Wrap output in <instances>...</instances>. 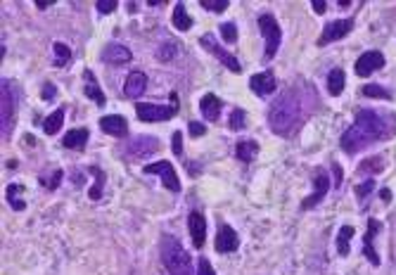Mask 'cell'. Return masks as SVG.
<instances>
[{
	"label": "cell",
	"mask_w": 396,
	"mask_h": 275,
	"mask_svg": "<svg viewBox=\"0 0 396 275\" xmlns=\"http://www.w3.org/2000/svg\"><path fill=\"white\" fill-rule=\"evenodd\" d=\"M100 128H102L107 135H114V138H123L126 133H128V124H126V119L119 117V114L102 117V119H100Z\"/></svg>",
	"instance_id": "ac0fdd59"
},
{
	"label": "cell",
	"mask_w": 396,
	"mask_h": 275,
	"mask_svg": "<svg viewBox=\"0 0 396 275\" xmlns=\"http://www.w3.org/2000/svg\"><path fill=\"white\" fill-rule=\"evenodd\" d=\"M102 60L107 64H128L133 60V52L121 43H107L102 50Z\"/></svg>",
	"instance_id": "4fadbf2b"
},
{
	"label": "cell",
	"mask_w": 396,
	"mask_h": 275,
	"mask_svg": "<svg viewBox=\"0 0 396 275\" xmlns=\"http://www.w3.org/2000/svg\"><path fill=\"white\" fill-rule=\"evenodd\" d=\"M354 29V19H335V21H328L325 29H323V36L318 38V45H328V43H335L339 38L349 34Z\"/></svg>",
	"instance_id": "9c48e42d"
},
{
	"label": "cell",
	"mask_w": 396,
	"mask_h": 275,
	"mask_svg": "<svg viewBox=\"0 0 396 275\" xmlns=\"http://www.w3.org/2000/svg\"><path fill=\"white\" fill-rule=\"evenodd\" d=\"M41 97L43 100H52V97H55V86H52V83H45L41 90Z\"/></svg>",
	"instance_id": "7bdbcfd3"
},
{
	"label": "cell",
	"mask_w": 396,
	"mask_h": 275,
	"mask_svg": "<svg viewBox=\"0 0 396 275\" xmlns=\"http://www.w3.org/2000/svg\"><path fill=\"white\" fill-rule=\"evenodd\" d=\"M344 83H347V78H344V71H341L339 67L332 69V71L328 74V93L332 97H337L341 90H344Z\"/></svg>",
	"instance_id": "d4e9b609"
},
{
	"label": "cell",
	"mask_w": 396,
	"mask_h": 275,
	"mask_svg": "<svg viewBox=\"0 0 396 275\" xmlns=\"http://www.w3.org/2000/svg\"><path fill=\"white\" fill-rule=\"evenodd\" d=\"M145 88H147V76L143 71H130L128 78H126V86H123L126 97L136 100V97H140L145 93Z\"/></svg>",
	"instance_id": "d6986e66"
},
{
	"label": "cell",
	"mask_w": 396,
	"mask_h": 275,
	"mask_svg": "<svg viewBox=\"0 0 396 275\" xmlns=\"http://www.w3.org/2000/svg\"><path fill=\"white\" fill-rule=\"evenodd\" d=\"M159 150V140L157 138H150V135H140V138H136V140H130V145H128V157H138V159H143V157H150V154H154V152Z\"/></svg>",
	"instance_id": "7c38bea8"
},
{
	"label": "cell",
	"mask_w": 396,
	"mask_h": 275,
	"mask_svg": "<svg viewBox=\"0 0 396 275\" xmlns=\"http://www.w3.org/2000/svg\"><path fill=\"white\" fill-rule=\"evenodd\" d=\"M361 93L365 97H377V100H391V93L382 86H375V83H368V86H363Z\"/></svg>",
	"instance_id": "f546056e"
},
{
	"label": "cell",
	"mask_w": 396,
	"mask_h": 275,
	"mask_svg": "<svg viewBox=\"0 0 396 275\" xmlns=\"http://www.w3.org/2000/svg\"><path fill=\"white\" fill-rule=\"evenodd\" d=\"M325 7H328V5H325L323 0H313V10H315L318 14H323V12H325Z\"/></svg>",
	"instance_id": "ee69618b"
},
{
	"label": "cell",
	"mask_w": 396,
	"mask_h": 275,
	"mask_svg": "<svg viewBox=\"0 0 396 275\" xmlns=\"http://www.w3.org/2000/svg\"><path fill=\"white\" fill-rule=\"evenodd\" d=\"M221 36H223V41H226V43H235V41H237V29H235V24H230V21L221 24Z\"/></svg>",
	"instance_id": "e575fe53"
},
{
	"label": "cell",
	"mask_w": 396,
	"mask_h": 275,
	"mask_svg": "<svg viewBox=\"0 0 396 275\" xmlns=\"http://www.w3.org/2000/svg\"><path fill=\"white\" fill-rule=\"evenodd\" d=\"M88 128H74V131H69L67 135L62 138V145L69 147V150H83V145L88 143Z\"/></svg>",
	"instance_id": "7402d4cb"
},
{
	"label": "cell",
	"mask_w": 396,
	"mask_h": 275,
	"mask_svg": "<svg viewBox=\"0 0 396 275\" xmlns=\"http://www.w3.org/2000/svg\"><path fill=\"white\" fill-rule=\"evenodd\" d=\"M95 7H97V12L100 14H112L116 10V0H100Z\"/></svg>",
	"instance_id": "f35d334b"
},
{
	"label": "cell",
	"mask_w": 396,
	"mask_h": 275,
	"mask_svg": "<svg viewBox=\"0 0 396 275\" xmlns=\"http://www.w3.org/2000/svg\"><path fill=\"white\" fill-rule=\"evenodd\" d=\"M188 228H190V237H192V244L197 249L204 247V240H206V223H204V216L199 211H192L188 216Z\"/></svg>",
	"instance_id": "9a60e30c"
},
{
	"label": "cell",
	"mask_w": 396,
	"mask_h": 275,
	"mask_svg": "<svg viewBox=\"0 0 396 275\" xmlns=\"http://www.w3.org/2000/svg\"><path fill=\"white\" fill-rule=\"evenodd\" d=\"M259 29L261 34H263V41H266V60H271V57H275V52H278V48H280V41H282V31H280V24H278V19H275L273 14H259Z\"/></svg>",
	"instance_id": "5b68a950"
},
{
	"label": "cell",
	"mask_w": 396,
	"mask_h": 275,
	"mask_svg": "<svg viewBox=\"0 0 396 275\" xmlns=\"http://www.w3.org/2000/svg\"><path fill=\"white\" fill-rule=\"evenodd\" d=\"M204 10H214V12H223L228 7V0H202Z\"/></svg>",
	"instance_id": "d590c367"
},
{
	"label": "cell",
	"mask_w": 396,
	"mask_h": 275,
	"mask_svg": "<svg viewBox=\"0 0 396 275\" xmlns=\"http://www.w3.org/2000/svg\"><path fill=\"white\" fill-rule=\"evenodd\" d=\"M328 187H330L328 171H325V169H318L313 176V195L301 202V209L306 211V209H313L315 204H321V202L325 200V195H328Z\"/></svg>",
	"instance_id": "ba28073f"
},
{
	"label": "cell",
	"mask_w": 396,
	"mask_h": 275,
	"mask_svg": "<svg viewBox=\"0 0 396 275\" xmlns=\"http://www.w3.org/2000/svg\"><path fill=\"white\" fill-rule=\"evenodd\" d=\"M171 150H173V154H176V157H180V154H183V135H180V133H173V138H171Z\"/></svg>",
	"instance_id": "74e56055"
},
{
	"label": "cell",
	"mask_w": 396,
	"mask_h": 275,
	"mask_svg": "<svg viewBox=\"0 0 396 275\" xmlns=\"http://www.w3.org/2000/svg\"><path fill=\"white\" fill-rule=\"evenodd\" d=\"M199 109H202V117L206 121H216L221 117V100L214 93H206L202 100H199Z\"/></svg>",
	"instance_id": "ffe728a7"
},
{
	"label": "cell",
	"mask_w": 396,
	"mask_h": 275,
	"mask_svg": "<svg viewBox=\"0 0 396 275\" xmlns=\"http://www.w3.org/2000/svg\"><path fill=\"white\" fill-rule=\"evenodd\" d=\"M62 124H64V109H57L43 121V128H45L48 135H55V133L62 128Z\"/></svg>",
	"instance_id": "4316f807"
},
{
	"label": "cell",
	"mask_w": 396,
	"mask_h": 275,
	"mask_svg": "<svg viewBox=\"0 0 396 275\" xmlns=\"http://www.w3.org/2000/svg\"><path fill=\"white\" fill-rule=\"evenodd\" d=\"M351 237H354V226H341L339 235H337V252H339V256L349 254V240Z\"/></svg>",
	"instance_id": "83f0119b"
},
{
	"label": "cell",
	"mask_w": 396,
	"mask_h": 275,
	"mask_svg": "<svg viewBox=\"0 0 396 275\" xmlns=\"http://www.w3.org/2000/svg\"><path fill=\"white\" fill-rule=\"evenodd\" d=\"M301 119H304V107L292 90L275 97V102L268 109V124L275 135H289L301 124Z\"/></svg>",
	"instance_id": "7a4b0ae2"
},
{
	"label": "cell",
	"mask_w": 396,
	"mask_h": 275,
	"mask_svg": "<svg viewBox=\"0 0 396 275\" xmlns=\"http://www.w3.org/2000/svg\"><path fill=\"white\" fill-rule=\"evenodd\" d=\"M377 233H380V221L368 218V233H365V240H363V254H365V259H368L373 266L380 263V254L375 252V242H373Z\"/></svg>",
	"instance_id": "5bb4252c"
},
{
	"label": "cell",
	"mask_w": 396,
	"mask_h": 275,
	"mask_svg": "<svg viewBox=\"0 0 396 275\" xmlns=\"http://www.w3.org/2000/svg\"><path fill=\"white\" fill-rule=\"evenodd\" d=\"M60 180H62V171H55L50 180H41V185H48L50 190H55V187L60 185Z\"/></svg>",
	"instance_id": "60d3db41"
},
{
	"label": "cell",
	"mask_w": 396,
	"mask_h": 275,
	"mask_svg": "<svg viewBox=\"0 0 396 275\" xmlns=\"http://www.w3.org/2000/svg\"><path fill=\"white\" fill-rule=\"evenodd\" d=\"M21 193H24V185H21V183H10V185L5 187V200H7V204L12 206L14 211H21V209H27V202H24V197H19Z\"/></svg>",
	"instance_id": "603a6c76"
},
{
	"label": "cell",
	"mask_w": 396,
	"mask_h": 275,
	"mask_svg": "<svg viewBox=\"0 0 396 275\" xmlns=\"http://www.w3.org/2000/svg\"><path fill=\"white\" fill-rule=\"evenodd\" d=\"M52 50H55V64L57 67H64V64L71 60V50H69V45H64V43L57 41Z\"/></svg>",
	"instance_id": "d6a6232c"
},
{
	"label": "cell",
	"mask_w": 396,
	"mask_h": 275,
	"mask_svg": "<svg viewBox=\"0 0 396 275\" xmlns=\"http://www.w3.org/2000/svg\"><path fill=\"white\" fill-rule=\"evenodd\" d=\"M384 169V159L382 157H370V159H365L361 166H358V171H370V173H380Z\"/></svg>",
	"instance_id": "836d02e7"
},
{
	"label": "cell",
	"mask_w": 396,
	"mask_h": 275,
	"mask_svg": "<svg viewBox=\"0 0 396 275\" xmlns=\"http://www.w3.org/2000/svg\"><path fill=\"white\" fill-rule=\"evenodd\" d=\"M249 88H252L259 97L271 95V93L275 90V76L271 74V71H261V74H254L252 78H249Z\"/></svg>",
	"instance_id": "e0dca14e"
},
{
	"label": "cell",
	"mask_w": 396,
	"mask_h": 275,
	"mask_svg": "<svg viewBox=\"0 0 396 275\" xmlns=\"http://www.w3.org/2000/svg\"><path fill=\"white\" fill-rule=\"evenodd\" d=\"M382 67H384V55L380 50H368V52H363V55L356 60V74L358 76H368Z\"/></svg>",
	"instance_id": "8fae6325"
},
{
	"label": "cell",
	"mask_w": 396,
	"mask_h": 275,
	"mask_svg": "<svg viewBox=\"0 0 396 275\" xmlns=\"http://www.w3.org/2000/svg\"><path fill=\"white\" fill-rule=\"evenodd\" d=\"M237 244H240L237 233H235L230 226H221L219 235H216V252H221V254H230V252L237 249Z\"/></svg>",
	"instance_id": "2e32d148"
},
{
	"label": "cell",
	"mask_w": 396,
	"mask_h": 275,
	"mask_svg": "<svg viewBox=\"0 0 396 275\" xmlns=\"http://www.w3.org/2000/svg\"><path fill=\"white\" fill-rule=\"evenodd\" d=\"M332 171H335V180H337V185L341 183V169L337 164H332Z\"/></svg>",
	"instance_id": "f6af8a7d"
},
{
	"label": "cell",
	"mask_w": 396,
	"mask_h": 275,
	"mask_svg": "<svg viewBox=\"0 0 396 275\" xmlns=\"http://www.w3.org/2000/svg\"><path fill=\"white\" fill-rule=\"evenodd\" d=\"M17 104H19V88L10 78H3L0 83V131L3 138H10L17 117Z\"/></svg>",
	"instance_id": "277c9868"
},
{
	"label": "cell",
	"mask_w": 396,
	"mask_h": 275,
	"mask_svg": "<svg viewBox=\"0 0 396 275\" xmlns=\"http://www.w3.org/2000/svg\"><path fill=\"white\" fill-rule=\"evenodd\" d=\"M256 154H259V143H254V140H240L235 145V157L240 161H245V164H249Z\"/></svg>",
	"instance_id": "cb8c5ba5"
},
{
	"label": "cell",
	"mask_w": 396,
	"mask_h": 275,
	"mask_svg": "<svg viewBox=\"0 0 396 275\" xmlns=\"http://www.w3.org/2000/svg\"><path fill=\"white\" fill-rule=\"evenodd\" d=\"M199 43H202V45H204V48L209 50V52H212V55L216 57V60H219L221 64H226V67L230 69L232 74H240V71H242V64H240L237 60H235V57H232L226 48H221V45L216 43V38H214L212 34L202 36V38H199Z\"/></svg>",
	"instance_id": "52a82bcc"
},
{
	"label": "cell",
	"mask_w": 396,
	"mask_h": 275,
	"mask_svg": "<svg viewBox=\"0 0 396 275\" xmlns=\"http://www.w3.org/2000/svg\"><path fill=\"white\" fill-rule=\"evenodd\" d=\"M90 173L95 176V185L90 187V193H88V197L93 202H97L100 197H102V185H104V173L97 169V166H90Z\"/></svg>",
	"instance_id": "f1b7e54d"
},
{
	"label": "cell",
	"mask_w": 396,
	"mask_h": 275,
	"mask_svg": "<svg viewBox=\"0 0 396 275\" xmlns=\"http://www.w3.org/2000/svg\"><path fill=\"white\" fill-rule=\"evenodd\" d=\"M176 52H178L176 41H166V43H162V45H159L157 60H159V62H171V60L176 57Z\"/></svg>",
	"instance_id": "4dcf8cb0"
},
{
	"label": "cell",
	"mask_w": 396,
	"mask_h": 275,
	"mask_svg": "<svg viewBox=\"0 0 396 275\" xmlns=\"http://www.w3.org/2000/svg\"><path fill=\"white\" fill-rule=\"evenodd\" d=\"M173 26L178 29V31H190L192 29V17L188 12H185V5L183 3H178L176 5V10H173Z\"/></svg>",
	"instance_id": "484cf974"
},
{
	"label": "cell",
	"mask_w": 396,
	"mask_h": 275,
	"mask_svg": "<svg viewBox=\"0 0 396 275\" xmlns=\"http://www.w3.org/2000/svg\"><path fill=\"white\" fill-rule=\"evenodd\" d=\"M197 275H216V273H214V268H212V263H209V259H199Z\"/></svg>",
	"instance_id": "ab89813d"
},
{
	"label": "cell",
	"mask_w": 396,
	"mask_h": 275,
	"mask_svg": "<svg viewBox=\"0 0 396 275\" xmlns=\"http://www.w3.org/2000/svg\"><path fill=\"white\" fill-rule=\"evenodd\" d=\"M145 173H157L159 178L164 180L166 190H171V193H178V190H180V180H178L176 169H173L171 161H157V164L145 166Z\"/></svg>",
	"instance_id": "30bf717a"
},
{
	"label": "cell",
	"mask_w": 396,
	"mask_h": 275,
	"mask_svg": "<svg viewBox=\"0 0 396 275\" xmlns=\"http://www.w3.org/2000/svg\"><path fill=\"white\" fill-rule=\"evenodd\" d=\"M162 261H164L166 270L171 275H195V266H192V259L190 254L185 252V247L176 237H162Z\"/></svg>",
	"instance_id": "3957f363"
},
{
	"label": "cell",
	"mask_w": 396,
	"mask_h": 275,
	"mask_svg": "<svg viewBox=\"0 0 396 275\" xmlns=\"http://www.w3.org/2000/svg\"><path fill=\"white\" fill-rule=\"evenodd\" d=\"M228 126H230V131H242V128L247 126V112H245V109H240V107H235V109L230 112Z\"/></svg>",
	"instance_id": "1f68e13d"
},
{
	"label": "cell",
	"mask_w": 396,
	"mask_h": 275,
	"mask_svg": "<svg viewBox=\"0 0 396 275\" xmlns=\"http://www.w3.org/2000/svg\"><path fill=\"white\" fill-rule=\"evenodd\" d=\"M136 114L145 124H154V121H169L178 114V104H150V102H138Z\"/></svg>",
	"instance_id": "8992f818"
},
{
	"label": "cell",
	"mask_w": 396,
	"mask_h": 275,
	"mask_svg": "<svg viewBox=\"0 0 396 275\" xmlns=\"http://www.w3.org/2000/svg\"><path fill=\"white\" fill-rule=\"evenodd\" d=\"M83 78H86V88H83V93H86V95H88L95 104H100V107H102V104L107 102V97H104V93L100 90V86H97L95 74H93L90 69H86V71H83Z\"/></svg>",
	"instance_id": "44dd1931"
},
{
	"label": "cell",
	"mask_w": 396,
	"mask_h": 275,
	"mask_svg": "<svg viewBox=\"0 0 396 275\" xmlns=\"http://www.w3.org/2000/svg\"><path fill=\"white\" fill-rule=\"evenodd\" d=\"M396 135V117L394 114H380L375 109H361L354 119V126L344 131L339 145L347 154H354L365 145L377 140H387Z\"/></svg>",
	"instance_id": "6da1fadb"
},
{
	"label": "cell",
	"mask_w": 396,
	"mask_h": 275,
	"mask_svg": "<svg viewBox=\"0 0 396 275\" xmlns=\"http://www.w3.org/2000/svg\"><path fill=\"white\" fill-rule=\"evenodd\" d=\"M380 197H382L384 202H389V200H391V193H389V190H387V187H384L382 193H380Z\"/></svg>",
	"instance_id": "bcb514c9"
},
{
	"label": "cell",
	"mask_w": 396,
	"mask_h": 275,
	"mask_svg": "<svg viewBox=\"0 0 396 275\" xmlns=\"http://www.w3.org/2000/svg\"><path fill=\"white\" fill-rule=\"evenodd\" d=\"M188 128H190V135L192 138H199V135H204V133H206V128L202 124H197V121H190V126H188Z\"/></svg>",
	"instance_id": "b9f144b4"
},
{
	"label": "cell",
	"mask_w": 396,
	"mask_h": 275,
	"mask_svg": "<svg viewBox=\"0 0 396 275\" xmlns=\"http://www.w3.org/2000/svg\"><path fill=\"white\" fill-rule=\"evenodd\" d=\"M375 190V180H365V183H361V185H356V195H358V200H363V197H368L370 193Z\"/></svg>",
	"instance_id": "8d00e7d4"
}]
</instances>
